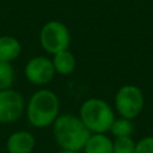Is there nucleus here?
Segmentation results:
<instances>
[{"label":"nucleus","instance_id":"obj_4","mask_svg":"<svg viewBox=\"0 0 153 153\" xmlns=\"http://www.w3.org/2000/svg\"><path fill=\"white\" fill-rule=\"evenodd\" d=\"M39 42L47 53L55 55L59 51L68 49L71 43V33L63 23L59 20H50L41 29Z\"/></svg>","mask_w":153,"mask_h":153},{"label":"nucleus","instance_id":"obj_9","mask_svg":"<svg viewBox=\"0 0 153 153\" xmlns=\"http://www.w3.org/2000/svg\"><path fill=\"white\" fill-rule=\"evenodd\" d=\"M51 62H53L55 73L61 74V75H68V74L73 73L76 67L75 56L68 49L59 51L55 55H53Z\"/></svg>","mask_w":153,"mask_h":153},{"label":"nucleus","instance_id":"obj_13","mask_svg":"<svg viewBox=\"0 0 153 153\" xmlns=\"http://www.w3.org/2000/svg\"><path fill=\"white\" fill-rule=\"evenodd\" d=\"M14 68L11 62L0 61V90L11 88L14 82Z\"/></svg>","mask_w":153,"mask_h":153},{"label":"nucleus","instance_id":"obj_15","mask_svg":"<svg viewBox=\"0 0 153 153\" xmlns=\"http://www.w3.org/2000/svg\"><path fill=\"white\" fill-rule=\"evenodd\" d=\"M134 153H153V136H146L136 142Z\"/></svg>","mask_w":153,"mask_h":153},{"label":"nucleus","instance_id":"obj_6","mask_svg":"<svg viewBox=\"0 0 153 153\" xmlns=\"http://www.w3.org/2000/svg\"><path fill=\"white\" fill-rule=\"evenodd\" d=\"M55 74L51 60L45 56H35L30 59L24 67V75L26 80L38 86L50 82Z\"/></svg>","mask_w":153,"mask_h":153},{"label":"nucleus","instance_id":"obj_16","mask_svg":"<svg viewBox=\"0 0 153 153\" xmlns=\"http://www.w3.org/2000/svg\"><path fill=\"white\" fill-rule=\"evenodd\" d=\"M59 153H79V152H74V151H66V149H61Z\"/></svg>","mask_w":153,"mask_h":153},{"label":"nucleus","instance_id":"obj_2","mask_svg":"<svg viewBox=\"0 0 153 153\" xmlns=\"http://www.w3.org/2000/svg\"><path fill=\"white\" fill-rule=\"evenodd\" d=\"M60 100L57 94L49 88H41L32 93L26 104V117L35 128L53 126L59 116Z\"/></svg>","mask_w":153,"mask_h":153},{"label":"nucleus","instance_id":"obj_12","mask_svg":"<svg viewBox=\"0 0 153 153\" xmlns=\"http://www.w3.org/2000/svg\"><path fill=\"white\" fill-rule=\"evenodd\" d=\"M111 134L115 137H122V136H130L134 131V126L131 123V120L121 117V118H115L110 130Z\"/></svg>","mask_w":153,"mask_h":153},{"label":"nucleus","instance_id":"obj_3","mask_svg":"<svg viewBox=\"0 0 153 153\" xmlns=\"http://www.w3.org/2000/svg\"><path fill=\"white\" fill-rule=\"evenodd\" d=\"M79 118L91 134H105L115 121V114L105 100L88 98L80 106Z\"/></svg>","mask_w":153,"mask_h":153},{"label":"nucleus","instance_id":"obj_11","mask_svg":"<svg viewBox=\"0 0 153 153\" xmlns=\"http://www.w3.org/2000/svg\"><path fill=\"white\" fill-rule=\"evenodd\" d=\"M82 151L85 153H112V140L105 134H91Z\"/></svg>","mask_w":153,"mask_h":153},{"label":"nucleus","instance_id":"obj_8","mask_svg":"<svg viewBox=\"0 0 153 153\" xmlns=\"http://www.w3.org/2000/svg\"><path fill=\"white\" fill-rule=\"evenodd\" d=\"M36 139L26 130L13 131L6 141V149L8 153H31L35 148Z\"/></svg>","mask_w":153,"mask_h":153},{"label":"nucleus","instance_id":"obj_1","mask_svg":"<svg viewBox=\"0 0 153 153\" xmlns=\"http://www.w3.org/2000/svg\"><path fill=\"white\" fill-rule=\"evenodd\" d=\"M53 135L61 149L79 152L84 149L91 131L85 127L79 116L63 114L59 115L53 123Z\"/></svg>","mask_w":153,"mask_h":153},{"label":"nucleus","instance_id":"obj_10","mask_svg":"<svg viewBox=\"0 0 153 153\" xmlns=\"http://www.w3.org/2000/svg\"><path fill=\"white\" fill-rule=\"evenodd\" d=\"M22 51V45L16 37L0 36V61L12 62Z\"/></svg>","mask_w":153,"mask_h":153},{"label":"nucleus","instance_id":"obj_5","mask_svg":"<svg viewBox=\"0 0 153 153\" xmlns=\"http://www.w3.org/2000/svg\"><path fill=\"white\" fill-rule=\"evenodd\" d=\"M142 91L135 85H124L115 96V108L121 117L133 120L140 115L143 108Z\"/></svg>","mask_w":153,"mask_h":153},{"label":"nucleus","instance_id":"obj_7","mask_svg":"<svg viewBox=\"0 0 153 153\" xmlns=\"http://www.w3.org/2000/svg\"><path fill=\"white\" fill-rule=\"evenodd\" d=\"M25 109L23 96L12 90H0V123L16 122Z\"/></svg>","mask_w":153,"mask_h":153},{"label":"nucleus","instance_id":"obj_14","mask_svg":"<svg viewBox=\"0 0 153 153\" xmlns=\"http://www.w3.org/2000/svg\"><path fill=\"white\" fill-rule=\"evenodd\" d=\"M135 142L130 136L116 137L112 141V153H134Z\"/></svg>","mask_w":153,"mask_h":153}]
</instances>
